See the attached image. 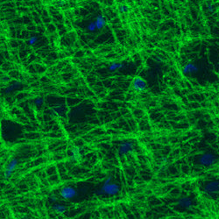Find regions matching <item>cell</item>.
I'll list each match as a JSON object with an SVG mask.
<instances>
[{
    "label": "cell",
    "mask_w": 219,
    "mask_h": 219,
    "mask_svg": "<svg viewBox=\"0 0 219 219\" xmlns=\"http://www.w3.org/2000/svg\"><path fill=\"white\" fill-rule=\"evenodd\" d=\"M120 191V187L116 183H109L107 185H103L101 188L97 190V195L98 196H116Z\"/></svg>",
    "instance_id": "1"
},
{
    "label": "cell",
    "mask_w": 219,
    "mask_h": 219,
    "mask_svg": "<svg viewBox=\"0 0 219 219\" xmlns=\"http://www.w3.org/2000/svg\"><path fill=\"white\" fill-rule=\"evenodd\" d=\"M60 196L62 199L65 200H69L73 199L77 196V191L75 188L70 186L63 187L60 191Z\"/></svg>",
    "instance_id": "2"
},
{
    "label": "cell",
    "mask_w": 219,
    "mask_h": 219,
    "mask_svg": "<svg viewBox=\"0 0 219 219\" xmlns=\"http://www.w3.org/2000/svg\"><path fill=\"white\" fill-rule=\"evenodd\" d=\"M132 88L138 92H143L147 89V82L141 77H135L132 81Z\"/></svg>",
    "instance_id": "3"
},
{
    "label": "cell",
    "mask_w": 219,
    "mask_h": 219,
    "mask_svg": "<svg viewBox=\"0 0 219 219\" xmlns=\"http://www.w3.org/2000/svg\"><path fill=\"white\" fill-rule=\"evenodd\" d=\"M18 162L19 161L16 158H13L12 159H11V161L9 162V164L7 165V167L5 169V172H4V179L5 180H8L11 177L12 173L14 172V170L16 168Z\"/></svg>",
    "instance_id": "4"
},
{
    "label": "cell",
    "mask_w": 219,
    "mask_h": 219,
    "mask_svg": "<svg viewBox=\"0 0 219 219\" xmlns=\"http://www.w3.org/2000/svg\"><path fill=\"white\" fill-rule=\"evenodd\" d=\"M216 162V157L212 153H206L203 154L200 158V163L203 166H211Z\"/></svg>",
    "instance_id": "5"
},
{
    "label": "cell",
    "mask_w": 219,
    "mask_h": 219,
    "mask_svg": "<svg viewBox=\"0 0 219 219\" xmlns=\"http://www.w3.org/2000/svg\"><path fill=\"white\" fill-rule=\"evenodd\" d=\"M133 148V144L131 141H125L121 144L118 147V154L119 155H126L129 153Z\"/></svg>",
    "instance_id": "6"
},
{
    "label": "cell",
    "mask_w": 219,
    "mask_h": 219,
    "mask_svg": "<svg viewBox=\"0 0 219 219\" xmlns=\"http://www.w3.org/2000/svg\"><path fill=\"white\" fill-rule=\"evenodd\" d=\"M204 191L208 195H213L219 192V181H211L208 183L204 188Z\"/></svg>",
    "instance_id": "7"
},
{
    "label": "cell",
    "mask_w": 219,
    "mask_h": 219,
    "mask_svg": "<svg viewBox=\"0 0 219 219\" xmlns=\"http://www.w3.org/2000/svg\"><path fill=\"white\" fill-rule=\"evenodd\" d=\"M182 72L185 75H189V74H194L198 72V67L194 63H188L184 66L182 68Z\"/></svg>",
    "instance_id": "8"
},
{
    "label": "cell",
    "mask_w": 219,
    "mask_h": 219,
    "mask_svg": "<svg viewBox=\"0 0 219 219\" xmlns=\"http://www.w3.org/2000/svg\"><path fill=\"white\" fill-rule=\"evenodd\" d=\"M82 148L74 147L71 149V158L75 161H80L82 158Z\"/></svg>",
    "instance_id": "9"
},
{
    "label": "cell",
    "mask_w": 219,
    "mask_h": 219,
    "mask_svg": "<svg viewBox=\"0 0 219 219\" xmlns=\"http://www.w3.org/2000/svg\"><path fill=\"white\" fill-rule=\"evenodd\" d=\"M178 204L183 209H189L192 206V200L188 197H182L181 199L179 200Z\"/></svg>",
    "instance_id": "10"
},
{
    "label": "cell",
    "mask_w": 219,
    "mask_h": 219,
    "mask_svg": "<svg viewBox=\"0 0 219 219\" xmlns=\"http://www.w3.org/2000/svg\"><path fill=\"white\" fill-rule=\"evenodd\" d=\"M96 25H97V30H101L105 26V19H104V16L102 15H98V16L96 18Z\"/></svg>",
    "instance_id": "11"
},
{
    "label": "cell",
    "mask_w": 219,
    "mask_h": 219,
    "mask_svg": "<svg viewBox=\"0 0 219 219\" xmlns=\"http://www.w3.org/2000/svg\"><path fill=\"white\" fill-rule=\"evenodd\" d=\"M53 210L58 214H62L64 213L66 211V207L64 205H61V204H59V203H55L53 205Z\"/></svg>",
    "instance_id": "12"
},
{
    "label": "cell",
    "mask_w": 219,
    "mask_h": 219,
    "mask_svg": "<svg viewBox=\"0 0 219 219\" xmlns=\"http://www.w3.org/2000/svg\"><path fill=\"white\" fill-rule=\"evenodd\" d=\"M125 67V65L123 63H117V62H113L111 63L109 67V69L110 71H115V70H118L120 68H123Z\"/></svg>",
    "instance_id": "13"
},
{
    "label": "cell",
    "mask_w": 219,
    "mask_h": 219,
    "mask_svg": "<svg viewBox=\"0 0 219 219\" xmlns=\"http://www.w3.org/2000/svg\"><path fill=\"white\" fill-rule=\"evenodd\" d=\"M87 30L89 31V32H95L96 30H97V25H96V22H90L87 27Z\"/></svg>",
    "instance_id": "14"
},
{
    "label": "cell",
    "mask_w": 219,
    "mask_h": 219,
    "mask_svg": "<svg viewBox=\"0 0 219 219\" xmlns=\"http://www.w3.org/2000/svg\"><path fill=\"white\" fill-rule=\"evenodd\" d=\"M18 86H19V84H18V82H15V83H12V84H11L10 85V87L7 88V89H6V93H9V92H11V91H12L14 89H16Z\"/></svg>",
    "instance_id": "15"
},
{
    "label": "cell",
    "mask_w": 219,
    "mask_h": 219,
    "mask_svg": "<svg viewBox=\"0 0 219 219\" xmlns=\"http://www.w3.org/2000/svg\"><path fill=\"white\" fill-rule=\"evenodd\" d=\"M118 10H119V11L122 12V13H126L127 11H129V8H128V6H127L121 5V6H119V7H118Z\"/></svg>",
    "instance_id": "16"
},
{
    "label": "cell",
    "mask_w": 219,
    "mask_h": 219,
    "mask_svg": "<svg viewBox=\"0 0 219 219\" xmlns=\"http://www.w3.org/2000/svg\"><path fill=\"white\" fill-rule=\"evenodd\" d=\"M37 40H38V38H37L36 36H32V37H30V39H28V44H29L30 46H33V45H34V44L37 42Z\"/></svg>",
    "instance_id": "17"
},
{
    "label": "cell",
    "mask_w": 219,
    "mask_h": 219,
    "mask_svg": "<svg viewBox=\"0 0 219 219\" xmlns=\"http://www.w3.org/2000/svg\"><path fill=\"white\" fill-rule=\"evenodd\" d=\"M34 104H36V105H38V106H40L41 104H43V99L40 98V97L35 99V101H34Z\"/></svg>",
    "instance_id": "18"
},
{
    "label": "cell",
    "mask_w": 219,
    "mask_h": 219,
    "mask_svg": "<svg viewBox=\"0 0 219 219\" xmlns=\"http://www.w3.org/2000/svg\"><path fill=\"white\" fill-rule=\"evenodd\" d=\"M111 180H112V178H111V176H109L105 181H104V184L103 185H107V184H109V183H110L111 182Z\"/></svg>",
    "instance_id": "19"
},
{
    "label": "cell",
    "mask_w": 219,
    "mask_h": 219,
    "mask_svg": "<svg viewBox=\"0 0 219 219\" xmlns=\"http://www.w3.org/2000/svg\"><path fill=\"white\" fill-rule=\"evenodd\" d=\"M56 199H57V198H56V196H55V195H52L51 197H50V200H51L52 203H55V202H56Z\"/></svg>",
    "instance_id": "20"
},
{
    "label": "cell",
    "mask_w": 219,
    "mask_h": 219,
    "mask_svg": "<svg viewBox=\"0 0 219 219\" xmlns=\"http://www.w3.org/2000/svg\"><path fill=\"white\" fill-rule=\"evenodd\" d=\"M208 10L209 12H213L214 11V6L212 5H209L208 6Z\"/></svg>",
    "instance_id": "21"
}]
</instances>
